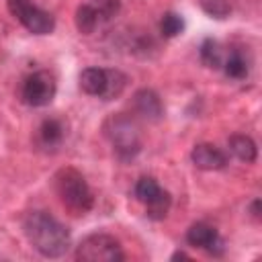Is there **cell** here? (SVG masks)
<instances>
[{
  "label": "cell",
  "mask_w": 262,
  "mask_h": 262,
  "mask_svg": "<svg viewBox=\"0 0 262 262\" xmlns=\"http://www.w3.org/2000/svg\"><path fill=\"white\" fill-rule=\"evenodd\" d=\"M102 133L113 145V151L121 162H129L141 151V145H143L141 129L131 115H125V113L108 115L102 123Z\"/></svg>",
  "instance_id": "obj_2"
},
{
  "label": "cell",
  "mask_w": 262,
  "mask_h": 262,
  "mask_svg": "<svg viewBox=\"0 0 262 262\" xmlns=\"http://www.w3.org/2000/svg\"><path fill=\"white\" fill-rule=\"evenodd\" d=\"M10 14L33 35H49L55 29V20L49 12L37 8L31 0H6Z\"/></svg>",
  "instance_id": "obj_5"
},
{
  "label": "cell",
  "mask_w": 262,
  "mask_h": 262,
  "mask_svg": "<svg viewBox=\"0 0 262 262\" xmlns=\"http://www.w3.org/2000/svg\"><path fill=\"white\" fill-rule=\"evenodd\" d=\"M57 92V84L55 78L41 70V72H33L31 76H27L25 84H23V100L29 106H47Z\"/></svg>",
  "instance_id": "obj_6"
},
{
  "label": "cell",
  "mask_w": 262,
  "mask_h": 262,
  "mask_svg": "<svg viewBox=\"0 0 262 262\" xmlns=\"http://www.w3.org/2000/svg\"><path fill=\"white\" fill-rule=\"evenodd\" d=\"M190 160L199 170H221L227 166V156L213 143H199L190 151Z\"/></svg>",
  "instance_id": "obj_9"
},
{
  "label": "cell",
  "mask_w": 262,
  "mask_h": 262,
  "mask_svg": "<svg viewBox=\"0 0 262 262\" xmlns=\"http://www.w3.org/2000/svg\"><path fill=\"white\" fill-rule=\"evenodd\" d=\"M160 31H162V35L168 37V39L180 35V33L184 31V20H182V16L176 14V12H166V14L162 16V20H160Z\"/></svg>",
  "instance_id": "obj_18"
},
{
  "label": "cell",
  "mask_w": 262,
  "mask_h": 262,
  "mask_svg": "<svg viewBox=\"0 0 262 262\" xmlns=\"http://www.w3.org/2000/svg\"><path fill=\"white\" fill-rule=\"evenodd\" d=\"M229 151L239 162H246V164H252L258 158V147H256L254 139L248 135H242V133H235L229 137Z\"/></svg>",
  "instance_id": "obj_11"
},
{
  "label": "cell",
  "mask_w": 262,
  "mask_h": 262,
  "mask_svg": "<svg viewBox=\"0 0 262 262\" xmlns=\"http://www.w3.org/2000/svg\"><path fill=\"white\" fill-rule=\"evenodd\" d=\"M80 88L86 94L102 96L106 88V70L102 68H86L80 72Z\"/></svg>",
  "instance_id": "obj_10"
},
{
  "label": "cell",
  "mask_w": 262,
  "mask_h": 262,
  "mask_svg": "<svg viewBox=\"0 0 262 262\" xmlns=\"http://www.w3.org/2000/svg\"><path fill=\"white\" fill-rule=\"evenodd\" d=\"M170 207H172V196H170V192L164 190V188H160V192H158L151 201L145 203V213H147L149 219L162 221V219H166Z\"/></svg>",
  "instance_id": "obj_14"
},
{
  "label": "cell",
  "mask_w": 262,
  "mask_h": 262,
  "mask_svg": "<svg viewBox=\"0 0 262 262\" xmlns=\"http://www.w3.org/2000/svg\"><path fill=\"white\" fill-rule=\"evenodd\" d=\"M133 108L139 117H143L145 121H160L164 117V104H162V98L156 90L151 88H139L135 94H133Z\"/></svg>",
  "instance_id": "obj_8"
},
{
  "label": "cell",
  "mask_w": 262,
  "mask_h": 262,
  "mask_svg": "<svg viewBox=\"0 0 262 262\" xmlns=\"http://www.w3.org/2000/svg\"><path fill=\"white\" fill-rule=\"evenodd\" d=\"M252 215H254L256 219H260V199H256V201L252 203Z\"/></svg>",
  "instance_id": "obj_21"
},
{
  "label": "cell",
  "mask_w": 262,
  "mask_h": 262,
  "mask_svg": "<svg viewBox=\"0 0 262 262\" xmlns=\"http://www.w3.org/2000/svg\"><path fill=\"white\" fill-rule=\"evenodd\" d=\"M201 61L207 68H221L223 66V53H221V45L215 39H205L201 45Z\"/></svg>",
  "instance_id": "obj_15"
},
{
  "label": "cell",
  "mask_w": 262,
  "mask_h": 262,
  "mask_svg": "<svg viewBox=\"0 0 262 262\" xmlns=\"http://www.w3.org/2000/svg\"><path fill=\"white\" fill-rule=\"evenodd\" d=\"M29 244L45 258H61L70 250V231L47 211H31L23 221Z\"/></svg>",
  "instance_id": "obj_1"
},
{
  "label": "cell",
  "mask_w": 262,
  "mask_h": 262,
  "mask_svg": "<svg viewBox=\"0 0 262 262\" xmlns=\"http://www.w3.org/2000/svg\"><path fill=\"white\" fill-rule=\"evenodd\" d=\"M160 188H162V186L156 182V178L143 176V178H139L137 184H135V196H137V201H141V203L145 205L147 201H151V199L160 192Z\"/></svg>",
  "instance_id": "obj_19"
},
{
  "label": "cell",
  "mask_w": 262,
  "mask_h": 262,
  "mask_svg": "<svg viewBox=\"0 0 262 262\" xmlns=\"http://www.w3.org/2000/svg\"><path fill=\"white\" fill-rule=\"evenodd\" d=\"M117 8H119V0H104L102 8L98 12H100V16H106L108 18V16H115Z\"/></svg>",
  "instance_id": "obj_20"
},
{
  "label": "cell",
  "mask_w": 262,
  "mask_h": 262,
  "mask_svg": "<svg viewBox=\"0 0 262 262\" xmlns=\"http://www.w3.org/2000/svg\"><path fill=\"white\" fill-rule=\"evenodd\" d=\"M172 260H190V256L184 254V252H174L172 254Z\"/></svg>",
  "instance_id": "obj_22"
},
{
  "label": "cell",
  "mask_w": 262,
  "mask_h": 262,
  "mask_svg": "<svg viewBox=\"0 0 262 262\" xmlns=\"http://www.w3.org/2000/svg\"><path fill=\"white\" fill-rule=\"evenodd\" d=\"M125 86H127L125 74H121L119 70H106V88H104V94L100 98H104V100L117 98V96H121Z\"/></svg>",
  "instance_id": "obj_17"
},
{
  "label": "cell",
  "mask_w": 262,
  "mask_h": 262,
  "mask_svg": "<svg viewBox=\"0 0 262 262\" xmlns=\"http://www.w3.org/2000/svg\"><path fill=\"white\" fill-rule=\"evenodd\" d=\"M53 188L63 207L70 209L74 215H84L94 205V194L86 178L76 168H59L53 176Z\"/></svg>",
  "instance_id": "obj_3"
},
{
  "label": "cell",
  "mask_w": 262,
  "mask_h": 262,
  "mask_svg": "<svg viewBox=\"0 0 262 262\" xmlns=\"http://www.w3.org/2000/svg\"><path fill=\"white\" fill-rule=\"evenodd\" d=\"M76 260L80 262H121L125 252L108 233H90L76 246Z\"/></svg>",
  "instance_id": "obj_4"
},
{
  "label": "cell",
  "mask_w": 262,
  "mask_h": 262,
  "mask_svg": "<svg viewBox=\"0 0 262 262\" xmlns=\"http://www.w3.org/2000/svg\"><path fill=\"white\" fill-rule=\"evenodd\" d=\"M98 18H100V12H98L94 6H90V4H80V6L76 8L74 20H76V29H78L82 35L94 33V29H96V25H98Z\"/></svg>",
  "instance_id": "obj_13"
},
{
  "label": "cell",
  "mask_w": 262,
  "mask_h": 262,
  "mask_svg": "<svg viewBox=\"0 0 262 262\" xmlns=\"http://www.w3.org/2000/svg\"><path fill=\"white\" fill-rule=\"evenodd\" d=\"M186 242L194 248H201L205 252H209L211 256H221L225 252L223 239L219 237L217 229L207 225V223H194L188 227L186 231Z\"/></svg>",
  "instance_id": "obj_7"
},
{
  "label": "cell",
  "mask_w": 262,
  "mask_h": 262,
  "mask_svg": "<svg viewBox=\"0 0 262 262\" xmlns=\"http://www.w3.org/2000/svg\"><path fill=\"white\" fill-rule=\"evenodd\" d=\"M63 135H66V129L59 119H45L39 127V141L49 149L57 147L63 141Z\"/></svg>",
  "instance_id": "obj_12"
},
{
  "label": "cell",
  "mask_w": 262,
  "mask_h": 262,
  "mask_svg": "<svg viewBox=\"0 0 262 262\" xmlns=\"http://www.w3.org/2000/svg\"><path fill=\"white\" fill-rule=\"evenodd\" d=\"M223 70H225V74L229 76V78H233V80H244L246 76H248V63H246V59H244V55L239 53V51H231L225 59H223V66H221Z\"/></svg>",
  "instance_id": "obj_16"
}]
</instances>
